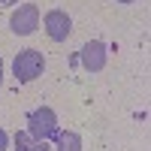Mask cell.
Here are the masks:
<instances>
[{"instance_id": "8fae6325", "label": "cell", "mask_w": 151, "mask_h": 151, "mask_svg": "<svg viewBox=\"0 0 151 151\" xmlns=\"http://www.w3.org/2000/svg\"><path fill=\"white\" fill-rule=\"evenodd\" d=\"M118 3H133V0H118Z\"/></svg>"}, {"instance_id": "ba28073f", "label": "cell", "mask_w": 151, "mask_h": 151, "mask_svg": "<svg viewBox=\"0 0 151 151\" xmlns=\"http://www.w3.org/2000/svg\"><path fill=\"white\" fill-rule=\"evenodd\" d=\"M9 148V136H6V130L0 127V151H6Z\"/></svg>"}, {"instance_id": "30bf717a", "label": "cell", "mask_w": 151, "mask_h": 151, "mask_svg": "<svg viewBox=\"0 0 151 151\" xmlns=\"http://www.w3.org/2000/svg\"><path fill=\"white\" fill-rule=\"evenodd\" d=\"M0 82H3V58H0Z\"/></svg>"}, {"instance_id": "277c9868", "label": "cell", "mask_w": 151, "mask_h": 151, "mask_svg": "<svg viewBox=\"0 0 151 151\" xmlns=\"http://www.w3.org/2000/svg\"><path fill=\"white\" fill-rule=\"evenodd\" d=\"M42 27H45V33L52 36L55 42H64L67 36L73 33V18L67 15L64 9H52V12L42 15Z\"/></svg>"}, {"instance_id": "5b68a950", "label": "cell", "mask_w": 151, "mask_h": 151, "mask_svg": "<svg viewBox=\"0 0 151 151\" xmlns=\"http://www.w3.org/2000/svg\"><path fill=\"white\" fill-rule=\"evenodd\" d=\"M106 58H109V52H106V45L100 42V40L85 42L82 52H79V60H82V67H85L88 73H100V70L106 67Z\"/></svg>"}, {"instance_id": "6da1fadb", "label": "cell", "mask_w": 151, "mask_h": 151, "mask_svg": "<svg viewBox=\"0 0 151 151\" xmlns=\"http://www.w3.org/2000/svg\"><path fill=\"white\" fill-rule=\"evenodd\" d=\"M27 133L33 136V139H40V142L55 139V136L60 133L55 109H52V106H40V109H33L30 115H27Z\"/></svg>"}, {"instance_id": "7a4b0ae2", "label": "cell", "mask_w": 151, "mask_h": 151, "mask_svg": "<svg viewBox=\"0 0 151 151\" xmlns=\"http://www.w3.org/2000/svg\"><path fill=\"white\" fill-rule=\"evenodd\" d=\"M42 70H45V58H42V52H36V48H24V52H18L15 60H12V76H15V82H21V85H27L36 76H42Z\"/></svg>"}, {"instance_id": "52a82bcc", "label": "cell", "mask_w": 151, "mask_h": 151, "mask_svg": "<svg viewBox=\"0 0 151 151\" xmlns=\"http://www.w3.org/2000/svg\"><path fill=\"white\" fill-rule=\"evenodd\" d=\"M55 139H58V151H82V136H79V133H73V130L58 133Z\"/></svg>"}, {"instance_id": "3957f363", "label": "cell", "mask_w": 151, "mask_h": 151, "mask_svg": "<svg viewBox=\"0 0 151 151\" xmlns=\"http://www.w3.org/2000/svg\"><path fill=\"white\" fill-rule=\"evenodd\" d=\"M36 27H40V6L36 3H21L9 15V30L15 36H30Z\"/></svg>"}, {"instance_id": "8992f818", "label": "cell", "mask_w": 151, "mask_h": 151, "mask_svg": "<svg viewBox=\"0 0 151 151\" xmlns=\"http://www.w3.org/2000/svg\"><path fill=\"white\" fill-rule=\"evenodd\" d=\"M12 142H15V151H52V148H48V142L33 139V136H30L27 130H18Z\"/></svg>"}, {"instance_id": "9c48e42d", "label": "cell", "mask_w": 151, "mask_h": 151, "mask_svg": "<svg viewBox=\"0 0 151 151\" xmlns=\"http://www.w3.org/2000/svg\"><path fill=\"white\" fill-rule=\"evenodd\" d=\"M18 0H0V6H15Z\"/></svg>"}]
</instances>
